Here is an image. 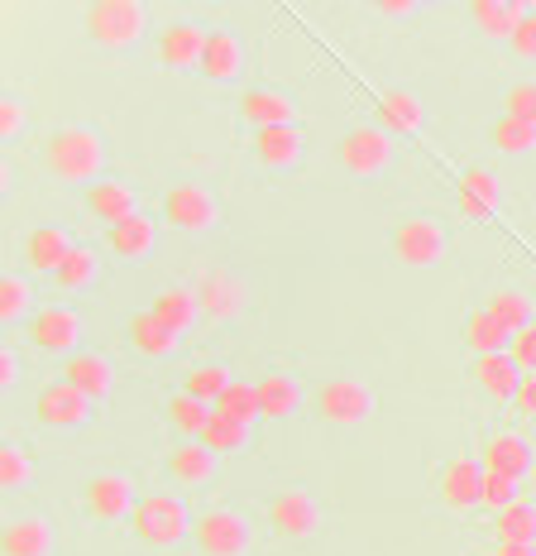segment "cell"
<instances>
[{
	"instance_id": "1",
	"label": "cell",
	"mask_w": 536,
	"mask_h": 556,
	"mask_svg": "<svg viewBox=\"0 0 536 556\" xmlns=\"http://www.w3.org/2000/svg\"><path fill=\"white\" fill-rule=\"evenodd\" d=\"M43 168L53 173L58 182H73V188H91L101 182V168H106V144L91 125H58V130L43 135Z\"/></svg>"
},
{
	"instance_id": "2",
	"label": "cell",
	"mask_w": 536,
	"mask_h": 556,
	"mask_svg": "<svg viewBox=\"0 0 536 556\" xmlns=\"http://www.w3.org/2000/svg\"><path fill=\"white\" fill-rule=\"evenodd\" d=\"M130 532H135V542H144V547L173 552L192 538V514L178 494H139Z\"/></svg>"
},
{
	"instance_id": "3",
	"label": "cell",
	"mask_w": 536,
	"mask_h": 556,
	"mask_svg": "<svg viewBox=\"0 0 536 556\" xmlns=\"http://www.w3.org/2000/svg\"><path fill=\"white\" fill-rule=\"evenodd\" d=\"M81 29H87V39L97 49L125 53L149 34V10L139 0H97L87 10V20H81Z\"/></svg>"
},
{
	"instance_id": "4",
	"label": "cell",
	"mask_w": 536,
	"mask_h": 556,
	"mask_svg": "<svg viewBox=\"0 0 536 556\" xmlns=\"http://www.w3.org/2000/svg\"><path fill=\"white\" fill-rule=\"evenodd\" d=\"M379 408V393L369 379H359V375H335V379H326V384L317 389V399H311V413L321 417L326 427H359V422H369Z\"/></svg>"
},
{
	"instance_id": "5",
	"label": "cell",
	"mask_w": 536,
	"mask_h": 556,
	"mask_svg": "<svg viewBox=\"0 0 536 556\" xmlns=\"http://www.w3.org/2000/svg\"><path fill=\"white\" fill-rule=\"evenodd\" d=\"M264 523H268L273 538H283V542H311L321 532L326 514H321V500L307 490V484H283V490L268 500Z\"/></svg>"
},
{
	"instance_id": "6",
	"label": "cell",
	"mask_w": 536,
	"mask_h": 556,
	"mask_svg": "<svg viewBox=\"0 0 536 556\" xmlns=\"http://www.w3.org/2000/svg\"><path fill=\"white\" fill-rule=\"evenodd\" d=\"M388 250L403 269H436L450 254V230L441 226L436 216H403V222L393 226Z\"/></svg>"
},
{
	"instance_id": "7",
	"label": "cell",
	"mask_w": 536,
	"mask_h": 556,
	"mask_svg": "<svg viewBox=\"0 0 536 556\" xmlns=\"http://www.w3.org/2000/svg\"><path fill=\"white\" fill-rule=\"evenodd\" d=\"M393 154H398V144H393L388 130H379V125H355L349 135H341V144H335V164H341L349 178H383V173L393 168Z\"/></svg>"
},
{
	"instance_id": "8",
	"label": "cell",
	"mask_w": 536,
	"mask_h": 556,
	"mask_svg": "<svg viewBox=\"0 0 536 556\" xmlns=\"http://www.w3.org/2000/svg\"><path fill=\"white\" fill-rule=\"evenodd\" d=\"M135 504H139V490L125 470H101L81 484V508H87L91 523L101 528H115V523H130L135 518Z\"/></svg>"
},
{
	"instance_id": "9",
	"label": "cell",
	"mask_w": 536,
	"mask_h": 556,
	"mask_svg": "<svg viewBox=\"0 0 536 556\" xmlns=\"http://www.w3.org/2000/svg\"><path fill=\"white\" fill-rule=\"evenodd\" d=\"M192 538H196V552L202 556H244L250 552V542H254V528H250V518H244L240 508L212 504V508L196 514Z\"/></svg>"
},
{
	"instance_id": "10",
	"label": "cell",
	"mask_w": 536,
	"mask_h": 556,
	"mask_svg": "<svg viewBox=\"0 0 536 556\" xmlns=\"http://www.w3.org/2000/svg\"><path fill=\"white\" fill-rule=\"evenodd\" d=\"M163 222L173 230H188V236H206V230L220 226V202L202 182H173L163 192Z\"/></svg>"
},
{
	"instance_id": "11",
	"label": "cell",
	"mask_w": 536,
	"mask_h": 556,
	"mask_svg": "<svg viewBox=\"0 0 536 556\" xmlns=\"http://www.w3.org/2000/svg\"><path fill=\"white\" fill-rule=\"evenodd\" d=\"M29 341H34V351L73 361V355L81 351V341H87V321H81V312L67 307V303L39 307L29 317Z\"/></svg>"
},
{
	"instance_id": "12",
	"label": "cell",
	"mask_w": 536,
	"mask_h": 556,
	"mask_svg": "<svg viewBox=\"0 0 536 556\" xmlns=\"http://www.w3.org/2000/svg\"><path fill=\"white\" fill-rule=\"evenodd\" d=\"M480 494H484L480 451H456V456H450L446 466H441V475H436L441 508H450V514H470V508H480Z\"/></svg>"
},
{
	"instance_id": "13",
	"label": "cell",
	"mask_w": 536,
	"mask_h": 556,
	"mask_svg": "<svg viewBox=\"0 0 536 556\" xmlns=\"http://www.w3.org/2000/svg\"><path fill=\"white\" fill-rule=\"evenodd\" d=\"M91 408H97V403H91L81 389L67 384V379L39 389V399H34V413H39V422L49 427V432H77V427H87Z\"/></svg>"
},
{
	"instance_id": "14",
	"label": "cell",
	"mask_w": 536,
	"mask_h": 556,
	"mask_svg": "<svg viewBox=\"0 0 536 556\" xmlns=\"http://www.w3.org/2000/svg\"><path fill=\"white\" fill-rule=\"evenodd\" d=\"M206 34L192 20H173V25L158 29V63L168 73H202V53H206Z\"/></svg>"
},
{
	"instance_id": "15",
	"label": "cell",
	"mask_w": 536,
	"mask_h": 556,
	"mask_svg": "<svg viewBox=\"0 0 536 556\" xmlns=\"http://www.w3.org/2000/svg\"><path fill=\"white\" fill-rule=\"evenodd\" d=\"M196 303H202V317L206 321H235L244 303H250V293H244V283L235 274H226V269H206L202 278H196Z\"/></svg>"
},
{
	"instance_id": "16",
	"label": "cell",
	"mask_w": 536,
	"mask_h": 556,
	"mask_svg": "<svg viewBox=\"0 0 536 556\" xmlns=\"http://www.w3.org/2000/svg\"><path fill=\"white\" fill-rule=\"evenodd\" d=\"M235 115H240L244 125H250L254 135H259V130H273V125H297L293 97H288V91H278V87H250V91H240Z\"/></svg>"
},
{
	"instance_id": "17",
	"label": "cell",
	"mask_w": 536,
	"mask_h": 556,
	"mask_svg": "<svg viewBox=\"0 0 536 556\" xmlns=\"http://www.w3.org/2000/svg\"><path fill=\"white\" fill-rule=\"evenodd\" d=\"M503 206V182L494 168H464L456 182V212L464 222H488Z\"/></svg>"
},
{
	"instance_id": "18",
	"label": "cell",
	"mask_w": 536,
	"mask_h": 556,
	"mask_svg": "<svg viewBox=\"0 0 536 556\" xmlns=\"http://www.w3.org/2000/svg\"><path fill=\"white\" fill-rule=\"evenodd\" d=\"M58 532L43 514H15L0 528V556H53Z\"/></svg>"
},
{
	"instance_id": "19",
	"label": "cell",
	"mask_w": 536,
	"mask_h": 556,
	"mask_svg": "<svg viewBox=\"0 0 536 556\" xmlns=\"http://www.w3.org/2000/svg\"><path fill=\"white\" fill-rule=\"evenodd\" d=\"M250 149H254V159H259V168L293 173L302 159H307V135H302V125H273V130L254 135Z\"/></svg>"
},
{
	"instance_id": "20",
	"label": "cell",
	"mask_w": 536,
	"mask_h": 556,
	"mask_svg": "<svg viewBox=\"0 0 536 556\" xmlns=\"http://www.w3.org/2000/svg\"><path fill=\"white\" fill-rule=\"evenodd\" d=\"M81 206L111 230L139 212V192L125 178H101V182H91V188H81Z\"/></svg>"
},
{
	"instance_id": "21",
	"label": "cell",
	"mask_w": 536,
	"mask_h": 556,
	"mask_svg": "<svg viewBox=\"0 0 536 556\" xmlns=\"http://www.w3.org/2000/svg\"><path fill=\"white\" fill-rule=\"evenodd\" d=\"M480 460H484V470H494V475L527 480V470H532V442L522 432H512V427H498V432L484 437Z\"/></svg>"
},
{
	"instance_id": "22",
	"label": "cell",
	"mask_w": 536,
	"mask_h": 556,
	"mask_svg": "<svg viewBox=\"0 0 536 556\" xmlns=\"http://www.w3.org/2000/svg\"><path fill=\"white\" fill-rule=\"evenodd\" d=\"M168 480L173 484H182V490H202V484H212L216 480V466H220V456L206 442H178L168 451Z\"/></svg>"
},
{
	"instance_id": "23",
	"label": "cell",
	"mask_w": 536,
	"mask_h": 556,
	"mask_svg": "<svg viewBox=\"0 0 536 556\" xmlns=\"http://www.w3.org/2000/svg\"><path fill=\"white\" fill-rule=\"evenodd\" d=\"M106 250L120 264H144L149 254L158 250V222H154V216H144V212H135L130 222H120V226L106 230Z\"/></svg>"
},
{
	"instance_id": "24",
	"label": "cell",
	"mask_w": 536,
	"mask_h": 556,
	"mask_svg": "<svg viewBox=\"0 0 536 556\" xmlns=\"http://www.w3.org/2000/svg\"><path fill=\"white\" fill-rule=\"evenodd\" d=\"M527 10L532 5H522V0H474L470 5V29L480 34V39H488V43H512V34H518Z\"/></svg>"
},
{
	"instance_id": "25",
	"label": "cell",
	"mask_w": 536,
	"mask_h": 556,
	"mask_svg": "<svg viewBox=\"0 0 536 556\" xmlns=\"http://www.w3.org/2000/svg\"><path fill=\"white\" fill-rule=\"evenodd\" d=\"M77 250V240H73V230H67V226H34L29 230V236H25V264H29V269L34 274H58V269H63V260H67V254H73Z\"/></svg>"
},
{
	"instance_id": "26",
	"label": "cell",
	"mask_w": 536,
	"mask_h": 556,
	"mask_svg": "<svg viewBox=\"0 0 536 556\" xmlns=\"http://www.w3.org/2000/svg\"><path fill=\"white\" fill-rule=\"evenodd\" d=\"M63 379L87 393L91 403H101V399H111V389H115V361L101 351H77L73 361H63Z\"/></svg>"
},
{
	"instance_id": "27",
	"label": "cell",
	"mask_w": 536,
	"mask_h": 556,
	"mask_svg": "<svg viewBox=\"0 0 536 556\" xmlns=\"http://www.w3.org/2000/svg\"><path fill=\"white\" fill-rule=\"evenodd\" d=\"M518 384H522V369L512 365V355H484V361H474V389L484 393L494 408H512V399H518Z\"/></svg>"
},
{
	"instance_id": "28",
	"label": "cell",
	"mask_w": 536,
	"mask_h": 556,
	"mask_svg": "<svg viewBox=\"0 0 536 556\" xmlns=\"http://www.w3.org/2000/svg\"><path fill=\"white\" fill-rule=\"evenodd\" d=\"M125 341H130V351L135 355H144V361H168V355H178V345H182V336L178 331H168L163 321L154 317V312H135L130 321H125Z\"/></svg>"
},
{
	"instance_id": "29",
	"label": "cell",
	"mask_w": 536,
	"mask_h": 556,
	"mask_svg": "<svg viewBox=\"0 0 536 556\" xmlns=\"http://www.w3.org/2000/svg\"><path fill=\"white\" fill-rule=\"evenodd\" d=\"M259 384V413L273 417V422H288V417H297V408L307 403V389H302L297 375H288V369H268L264 379H254Z\"/></svg>"
},
{
	"instance_id": "30",
	"label": "cell",
	"mask_w": 536,
	"mask_h": 556,
	"mask_svg": "<svg viewBox=\"0 0 536 556\" xmlns=\"http://www.w3.org/2000/svg\"><path fill=\"white\" fill-rule=\"evenodd\" d=\"M240 73H244L240 34L212 29V34H206V53H202V77H206V83H216V87H226V83H235Z\"/></svg>"
},
{
	"instance_id": "31",
	"label": "cell",
	"mask_w": 536,
	"mask_h": 556,
	"mask_svg": "<svg viewBox=\"0 0 536 556\" xmlns=\"http://www.w3.org/2000/svg\"><path fill=\"white\" fill-rule=\"evenodd\" d=\"M374 115H379L374 125H379V130H388V135H417L426 125V106L412 97V91H403V87L379 91Z\"/></svg>"
},
{
	"instance_id": "32",
	"label": "cell",
	"mask_w": 536,
	"mask_h": 556,
	"mask_svg": "<svg viewBox=\"0 0 536 556\" xmlns=\"http://www.w3.org/2000/svg\"><path fill=\"white\" fill-rule=\"evenodd\" d=\"M460 341H464V351H474V361H484V355H503L512 336L498 327L488 307H474V312H464V321H460Z\"/></svg>"
},
{
	"instance_id": "33",
	"label": "cell",
	"mask_w": 536,
	"mask_h": 556,
	"mask_svg": "<svg viewBox=\"0 0 536 556\" xmlns=\"http://www.w3.org/2000/svg\"><path fill=\"white\" fill-rule=\"evenodd\" d=\"M494 542L498 547H532L536 552V500L522 494L503 514H494Z\"/></svg>"
},
{
	"instance_id": "34",
	"label": "cell",
	"mask_w": 536,
	"mask_h": 556,
	"mask_svg": "<svg viewBox=\"0 0 536 556\" xmlns=\"http://www.w3.org/2000/svg\"><path fill=\"white\" fill-rule=\"evenodd\" d=\"M149 312L163 321L168 331L188 336L196 321H202V303H196V288H163V293L149 303Z\"/></svg>"
},
{
	"instance_id": "35",
	"label": "cell",
	"mask_w": 536,
	"mask_h": 556,
	"mask_svg": "<svg viewBox=\"0 0 536 556\" xmlns=\"http://www.w3.org/2000/svg\"><path fill=\"white\" fill-rule=\"evenodd\" d=\"M163 417H168V427L182 437V442H202V432H206V422L216 417V408L178 389V393H168V403H163Z\"/></svg>"
},
{
	"instance_id": "36",
	"label": "cell",
	"mask_w": 536,
	"mask_h": 556,
	"mask_svg": "<svg viewBox=\"0 0 536 556\" xmlns=\"http://www.w3.org/2000/svg\"><path fill=\"white\" fill-rule=\"evenodd\" d=\"M484 307L494 312V321H498V327H503L508 336L527 331L532 321H536V298L527 293V288H494Z\"/></svg>"
},
{
	"instance_id": "37",
	"label": "cell",
	"mask_w": 536,
	"mask_h": 556,
	"mask_svg": "<svg viewBox=\"0 0 536 556\" xmlns=\"http://www.w3.org/2000/svg\"><path fill=\"white\" fill-rule=\"evenodd\" d=\"M39 303V293H34V278L29 274H5L0 278V321H5V327H15V321H29L34 307Z\"/></svg>"
},
{
	"instance_id": "38",
	"label": "cell",
	"mask_w": 536,
	"mask_h": 556,
	"mask_svg": "<svg viewBox=\"0 0 536 556\" xmlns=\"http://www.w3.org/2000/svg\"><path fill=\"white\" fill-rule=\"evenodd\" d=\"M250 432H254L250 422H240V417H226V413H216L212 422H206L202 442L212 446L216 456H240V451H250Z\"/></svg>"
},
{
	"instance_id": "39",
	"label": "cell",
	"mask_w": 536,
	"mask_h": 556,
	"mask_svg": "<svg viewBox=\"0 0 536 556\" xmlns=\"http://www.w3.org/2000/svg\"><path fill=\"white\" fill-rule=\"evenodd\" d=\"M230 384H235V375H230L226 365H216V361H206V365H192L188 375H182V393H192V399H202V403H220V393H226Z\"/></svg>"
},
{
	"instance_id": "40",
	"label": "cell",
	"mask_w": 536,
	"mask_h": 556,
	"mask_svg": "<svg viewBox=\"0 0 536 556\" xmlns=\"http://www.w3.org/2000/svg\"><path fill=\"white\" fill-rule=\"evenodd\" d=\"M97 274H101V254L91 250V245H77V250L63 260V269L53 274V283L63 288V293H81V288L97 283Z\"/></svg>"
},
{
	"instance_id": "41",
	"label": "cell",
	"mask_w": 536,
	"mask_h": 556,
	"mask_svg": "<svg viewBox=\"0 0 536 556\" xmlns=\"http://www.w3.org/2000/svg\"><path fill=\"white\" fill-rule=\"evenodd\" d=\"M488 144H494L498 154H508V159H522V154H532L536 149V130L532 125H522V121H512V115H498L494 130H488Z\"/></svg>"
},
{
	"instance_id": "42",
	"label": "cell",
	"mask_w": 536,
	"mask_h": 556,
	"mask_svg": "<svg viewBox=\"0 0 536 556\" xmlns=\"http://www.w3.org/2000/svg\"><path fill=\"white\" fill-rule=\"evenodd\" d=\"M34 484V456L20 442H5L0 446V490L5 494H20Z\"/></svg>"
},
{
	"instance_id": "43",
	"label": "cell",
	"mask_w": 536,
	"mask_h": 556,
	"mask_svg": "<svg viewBox=\"0 0 536 556\" xmlns=\"http://www.w3.org/2000/svg\"><path fill=\"white\" fill-rule=\"evenodd\" d=\"M216 413H226V417H240V422H259V384H250V379H235L226 393H220V403H216Z\"/></svg>"
},
{
	"instance_id": "44",
	"label": "cell",
	"mask_w": 536,
	"mask_h": 556,
	"mask_svg": "<svg viewBox=\"0 0 536 556\" xmlns=\"http://www.w3.org/2000/svg\"><path fill=\"white\" fill-rule=\"evenodd\" d=\"M522 500V480H512V475H494L484 470V494H480V508H488V514H503L508 504Z\"/></svg>"
},
{
	"instance_id": "45",
	"label": "cell",
	"mask_w": 536,
	"mask_h": 556,
	"mask_svg": "<svg viewBox=\"0 0 536 556\" xmlns=\"http://www.w3.org/2000/svg\"><path fill=\"white\" fill-rule=\"evenodd\" d=\"M503 115H512V121H522L536 130V77H522V83H512L503 91Z\"/></svg>"
},
{
	"instance_id": "46",
	"label": "cell",
	"mask_w": 536,
	"mask_h": 556,
	"mask_svg": "<svg viewBox=\"0 0 536 556\" xmlns=\"http://www.w3.org/2000/svg\"><path fill=\"white\" fill-rule=\"evenodd\" d=\"M508 53L518 58V63H536V5L522 15V25H518V34H512V43H508Z\"/></svg>"
},
{
	"instance_id": "47",
	"label": "cell",
	"mask_w": 536,
	"mask_h": 556,
	"mask_svg": "<svg viewBox=\"0 0 536 556\" xmlns=\"http://www.w3.org/2000/svg\"><path fill=\"white\" fill-rule=\"evenodd\" d=\"M29 125V111L20 97H0V139H20Z\"/></svg>"
},
{
	"instance_id": "48",
	"label": "cell",
	"mask_w": 536,
	"mask_h": 556,
	"mask_svg": "<svg viewBox=\"0 0 536 556\" xmlns=\"http://www.w3.org/2000/svg\"><path fill=\"white\" fill-rule=\"evenodd\" d=\"M508 355H512V365L522 369V375H536V321L527 331H518L508 341Z\"/></svg>"
},
{
	"instance_id": "49",
	"label": "cell",
	"mask_w": 536,
	"mask_h": 556,
	"mask_svg": "<svg viewBox=\"0 0 536 556\" xmlns=\"http://www.w3.org/2000/svg\"><path fill=\"white\" fill-rule=\"evenodd\" d=\"M512 413H518L522 422H536V375H522L518 399H512Z\"/></svg>"
},
{
	"instance_id": "50",
	"label": "cell",
	"mask_w": 536,
	"mask_h": 556,
	"mask_svg": "<svg viewBox=\"0 0 536 556\" xmlns=\"http://www.w3.org/2000/svg\"><path fill=\"white\" fill-rule=\"evenodd\" d=\"M0 384H5V389L20 384V351H10V345L0 351Z\"/></svg>"
},
{
	"instance_id": "51",
	"label": "cell",
	"mask_w": 536,
	"mask_h": 556,
	"mask_svg": "<svg viewBox=\"0 0 536 556\" xmlns=\"http://www.w3.org/2000/svg\"><path fill=\"white\" fill-rule=\"evenodd\" d=\"M374 15L379 20H407V15H417V5H412V0H379Z\"/></svg>"
},
{
	"instance_id": "52",
	"label": "cell",
	"mask_w": 536,
	"mask_h": 556,
	"mask_svg": "<svg viewBox=\"0 0 536 556\" xmlns=\"http://www.w3.org/2000/svg\"><path fill=\"white\" fill-rule=\"evenodd\" d=\"M480 556H536V552L532 547H498V542H494V547L480 552Z\"/></svg>"
},
{
	"instance_id": "53",
	"label": "cell",
	"mask_w": 536,
	"mask_h": 556,
	"mask_svg": "<svg viewBox=\"0 0 536 556\" xmlns=\"http://www.w3.org/2000/svg\"><path fill=\"white\" fill-rule=\"evenodd\" d=\"M0 188H5V192L15 188V168H10V164H0Z\"/></svg>"
}]
</instances>
